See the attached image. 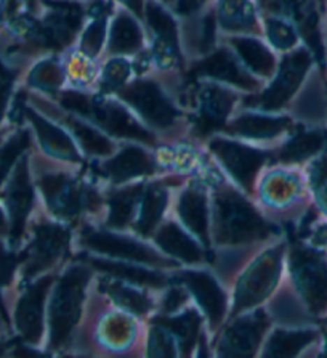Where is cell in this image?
<instances>
[{"mask_svg":"<svg viewBox=\"0 0 327 358\" xmlns=\"http://www.w3.org/2000/svg\"><path fill=\"white\" fill-rule=\"evenodd\" d=\"M212 204V236L217 246L238 248L270 240L279 233L244 194L217 176Z\"/></svg>","mask_w":327,"mask_h":358,"instance_id":"6da1fadb","label":"cell"},{"mask_svg":"<svg viewBox=\"0 0 327 358\" xmlns=\"http://www.w3.org/2000/svg\"><path fill=\"white\" fill-rule=\"evenodd\" d=\"M59 105L71 115L87 119L101 132L112 137L127 138L146 145H154L156 135L146 129L127 106L121 101L108 99L106 95L90 96L78 90H66L59 94Z\"/></svg>","mask_w":327,"mask_h":358,"instance_id":"7a4b0ae2","label":"cell"},{"mask_svg":"<svg viewBox=\"0 0 327 358\" xmlns=\"http://www.w3.org/2000/svg\"><path fill=\"white\" fill-rule=\"evenodd\" d=\"M89 264H78L64 270L61 278L54 285L48 299L47 327H48V350H61L73 338L78 327L82 306L85 302V291L92 280Z\"/></svg>","mask_w":327,"mask_h":358,"instance_id":"3957f363","label":"cell"},{"mask_svg":"<svg viewBox=\"0 0 327 358\" xmlns=\"http://www.w3.org/2000/svg\"><path fill=\"white\" fill-rule=\"evenodd\" d=\"M287 267L293 289L308 315L319 320L327 315V252L302 238L292 240Z\"/></svg>","mask_w":327,"mask_h":358,"instance_id":"277c9868","label":"cell"},{"mask_svg":"<svg viewBox=\"0 0 327 358\" xmlns=\"http://www.w3.org/2000/svg\"><path fill=\"white\" fill-rule=\"evenodd\" d=\"M259 13L277 16L291 23L298 32L300 42L312 53L319 73L327 76V45L323 31L326 7L319 0H254Z\"/></svg>","mask_w":327,"mask_h":358,"instance_id":"5b68a950","label":"cell"},{"mask_svg":"<svg viewBox=\"0 0 327 358\" xmlns=\"http://www.w3.org/2000/svg\"><path fill=\"white\" fill-rule=\"evenodd\" d=\"M316 66L314 58L303 45L284 53L277 63L270 84L257 94L245 96V108L263 113H277L296 99L305 80Z\"/></svg>","mask_w":327,"mask_h":358,"instance_id":"8992f818","label":"cell"},{"mask_svg":"<svg viewBox=\"0 0 327 358\" xmlns=\"http://www.w3.org/2000/svg\"><path fill=\"white\" fill-rule=\"evenodd\" d=\"M286 249V243H279L266 249L239 276L236 289H234L233 317H239L247 310H252L271 296V292L279 285Z\"/></svg>","mask_w":327,"mask_h":358,"instance_id":"52a82bcc","label":"cell"},{"mask_svg":"<svg viewBox=\"0 0 327 358\" xmlns=\"http://www.w3.org/2000/svg\"><path fill=\"white\" fill-rule=\"evenodd\" d=\"M47 208L63 220H75L85 210L101 208V198L94 188L66 173H47L37 180Z\"/></svg>","mask_w":327,"mask_h":358,"instance_id":"ba28073f","label":"cell"},{"mask_svg":"<svg viewBox=\"0 0 327 358\" xmlns=\"http://www.w3.org/2000/svg\"><path fill=\"white\" fill-rule=\"evenodd\" d=\"M71 231L57 222L39 220L32 227V241L23 249L24 260L21 264V283H31L50 270L66 254Z\"/></svg>","mask_w":327,"mask_h":358,"instance_id":"9c48e42d","label":"cell"},{"mask_svg":"<svg viewBox=\"0 0 327 358\" xmlns=\"http://www.w3.org/2000/svg\"><path fill=\"white\" fill-rule=\"evenodd\" d=\"M114 95L121 99L125 106L132 108L135 115L154 130H168L182 116L178 108L154 80L135 79Z\"/></svg>","mask_w":327,"mask_h":358,"instance_id":"30bf717a","label":"cell"},{"mask_svg":"<svg viewBox=\"0 0 327 358\" xmlns=\"http://www.w3.org/2000/svg\"><path fill=\"white\" fill-rule=\"evenodd\" d=\"M82 244L89 251L100 254L106 259L122 260V262L130 264H146L162 270L177 267V262L170 260V257H164L154 248L117 231L85 229L82 231Z\"/></svg>","mask_w":327,"mask_h":358,"instance_id":"8fae6325","label":"cell"},{"mask_svg":"<svg viewBox=\"0 0 327 358\" xmlns=\"http://www.w3.org/2000/svg\"><path fill=\"white\" fill-rule=\"evenodd\" d=\"M0 196L3 199L5 214L8 219L7 246L16 249L26 235L27 220H29L36 199L27 155H24L16 164L12 176L3 185Z\"/></svg>","mask_w":327,"mask_h":358,"instance_id":"7c38bea8","label":"cell"},{"mask_svg":"<svg viewBox=\"0 0 327 358\" xmlns=\"http://www.w3.org/2000/svg\"><path fill=\"white\" fill-rule=\"evenodd\" d=\"M54 276L43 275L27 283L20 299L16 301L13 327L18 341L27 345H39L45 333V306Z\"/></svg>","mask_w":327,"mask_h":358,"instance_id":"4fadbf2b","label":"cell"},{"mask_svg":"<svg viewBox=\"0 0 327 358\" xmlns=\"http://www.w3.org/2000/svg\"><path fill=\"white\" fill-rule=\"evenodd\" d=\"M209 148L215 159L223 166V169L228 172V176L245 193L252 194L259 171L271 158L268 151L254 148V146L238 142V140L221 137L212 138Z\"/></svg>","mask_w":327,"mask_h":358,"instance_id":"5bb4252c","label":"cell"},{"mask_svg":"<svg viewBox=\"0 0 327 358\" xmlns=\"http://www.w3.org/2000/svg\"><path fill=\"white\" fill-rule=\"evenodd\" d=\"M270 323L268 312L263 308L234 320L218 338L215 358H255Z\"/></svg>","mask_w":327,"mask_h":358,"instance_id":"9a60e30c","label":"cell"},{"mask_svg":"<svg viewBox=\"0 0 327 358\" xmlns=\"http://www.w3.org/2000/svg\"><path fill=\"white\" fill-rule=\"evenodd\" d=\"M196 110L193 113V130L198 137H207L225 130L228 119L239 99L236 92L226 85L203 80L196 84Z\"/></svg>","mask_w":327,"mask_h":358,"instance_id":"2e32d148","label":"cell"},{"mask_svg":"<svg viewBox=\"0 0 327 358\" xmlns=\"http://www.w3.org/2000/svg\"><path fill=\"white\" fill-rule=\"evenodd\" d=\"M189 83L198 80H210L221 85H231L239 90L254 92L257 94L260 89V79L254 78L245 69L234 52L226 47H220L207 53L199 62L191 66L188 73Z\"/></svg>","mask_w":327,"mask_h":358,"instance_id":"e0dca14e","label":"cell"},{"mask_svg":"<svg viewBox=\"0 0 327 358\" xmlns=\"http://www.w3.org/2000/svg\"><path fill=\"white\" fill-rule=\"evenodd\" d=\"M143 20L152 34V58L157 66L168 69L182 64L180 52L178 24L175 15L167 10L166 5L157 0H146Z\"/></svg>","mask_w":327,"mask_h":358,"instance_id":"ac0fdd59","label":"cell"},{"mask_svg":"<svg viewBox=\"0 0 327 358\" xmlns=\"http://www.w3.org/2000/svg\"><path fill=\"white\" fill-rule=\"evenodd\" d=\"M175 280L187 287L189 294L199 303L209 320L210 328L214 331L218 329L226 315L228 299L214 276L205 270H184L175 275Z\"/></svg>","mask_w":327,"mask_h":358,"instance_id":"d6986e66","label":"cell"},{"mask_svg":"<svg viewBox=\"0 0 327 358\" xmlns=\"http://www.w3.org/2000/svg\"><path fill=\"white\" fill-rule=\"evenodd\" d=\"M296 126L297 124L291 116L250 111L242 113V115L234 117L233 121H228L223 132L245 140L266 142V140H275L284 134H291Z\"/></svg>","mask_w":327,"mask_h":358,"instance_id":"ffe728a7","label":"cell"},{"mask_svg":"<svg viewBox=\"0 0 327 358\" xmlns=\"http://www.w3.org/2000/svg\"><path fill=\"white\" fill-rule=\"evenodd\" d=\"M96 172L100 177L121 185L136 178L152 176L156 172V164L145 148L138 145H125L119 153L101 162Z\"/></svg>","mask_w":327,"mask_h":358,"instance_id":"44dd1931","label":"cell"},{"mask_svg":"<svg viewBox=\"0 0 327 358\" xmlns=\"http://www.w3.org/2000/svg\"><path fill=\"white\" fill-rule=\"evenodd\" d=\"M327 148V127H293L284 143L277 148L272 159L282 166H297L313 161Z\"/></svg>","mask_w":327,"mask_h":358,"instance_id":"7402d4cb","label":"cell"},{"mask_svg":"<svg viewBox=\"0 0 327 358\" xmlns=\"http://www.w3.org/2000/svg\"><path fill=\"white\" fill-rule=\"evenodd\" d=\"M24 117L31 122L32 130L36 132L41 148L45 151V155L52 156V158L75 162V164L82 161L74 138H71L69 134L64 132L58 124L43 117L39 111H36L31 106H26Z\"/></svg>","mask_w":327,"mask_h":358,"instance_id":"603a6c76","label":"cell"},{"mask_svg":"<svg viewBox=\"0 0 327 358\" xmlns=\"http://www.w3.org/2000/svg\"><path fill=\"white\" fill-rule=\"evenodd\" d=\"M177 214L188 233L198 238L205 248L210 246V210L205 189L193 183L180 194Z\"/></svg>","mask_w":327,"mask_h":358,"instance_id":"cb8c5ba5","label":"cell"},{"mask_svg":"<svg viewBox=\"0 0 327 358\" xmlns=\"http://www.w3.org/2000/svg\"><path fill=\"white\" fill-rule=\"evenodd\" d=\"M152 240L164 254H167L168 257L182 260L184 264L199 265L209 260L205 257L204 249L199 246V243L194 241V238L173 220H167L157 227L154 235H152Z\"/></svg>","mask_w":327,"mask_h":358,"instance_id":"d4e9b609","label":"cell"},{"mask_svg":"<svg viewBox=\"0 0 327 358\" xmlns=\"http://www.w3.org/2000/svg\"><path fill=\"white\" fill-rule=\"evenodd\" d=\"M234 55L242 66L257 79L270 80L276 73L277 59L266 43L252 36H234L230 39Z\"/></svg>","mask_w":327,"mask_h":358,"instance_id":"484cf974","label":"cell"},{"mask_svg":"<svg viewBox=\"0 0 327 358\" xmlns=\"http://www.w3.org/2000/svg\"><path fill=\"white\" fill-rule=\"evenodd\" d=\"M145 34L140 20L129 10H119L109 21L108 50L114 57L138 53L143 48Z\"/></svg>","mask_w":327,"mask_h":358,"instance_id":"4316f807","label":"cell"},{"mask_svg":"<svg viewBox=\"0 0 327 358\" xmlns=\"http://www.w3.org/2000/svg\"><path fill=\"white\" fill-rule=\"evenodd\" d=\"M85 264H89L92 268L105 273L106 276H111V278H116L129 285L164 287L168 283V276L161 273L159 270L136 267V265L130 262H122V260H112L106 257H89L85 260Z\"/></svg>","mask_w":327,"mask_h":358,"instance_id":"83f0119b","label":"cell"},{"mask_svg":"<svg viewBox=\"0 0 327 358\" xmlns=\"http://www.w3.org/2000/svg\"><path fill=\"white\" fill-rule=\"evenodd\" d=\"M218 26L236 34H259V8L254 0H217Z\"/></svg>","mask_w":327,"mask_h":358,"instance_id":"f1b7e54d","label":"cell"},{"mask_svg":"<svg viewBox=\"0 0 327 358\" xmlns=\"http://www.w3.org/2000/svg\"><path fill=\"white\" fill-rule=\"evenodd\" d=\"M319 341L318 328H281L266 339L261 358H298L303 350Z\"/></svg>","mask_w":327,"mask_h":358,"instance_id":"f546056e","label":"cell"},{"mask_svg":"<svg viewBox=\"0 0 327 358\" xmlns=\"http://www.w3.org/2000/svg\"><path fill=\"white\" fill-rule=\"evenodd\" d=\"M52 116L59 124H63V127H66L75 142L79 143L82 150L85 151L87 155L90 156H98V158H108V156H112L114 150H116V145H114L111 140H109L105 134L101 132L100 129H96L94 124L85 122L84 119L75 116V115H61L58 111H52Z\"/></svg>","mask_w":327,"mask_h":358,"instance_id":"4dcf8cb0","label":"cell"},{"mask_svg":"<svg viewBox=\"0 0 327 358\" xmlns=\"http://www.w3.org/2000/svg\"><path fill=\"white\" fill-rule=\"evenodd\" d=\"M168 193L166 189V182H152L146 185L143 196L140 201L138 213H136L133 230L136 235L143 238H151L161 225L162 215L167 209Z\"/></svg>","mask_w":327,"mask_h":358,"instance_id":"1f68e13d","label":"cell"},{"mask_svg":"<svg viewBox=\"0 0 327 358\" xmlns=\"http://www.w3.org/2000/svg\"><path fill=\"white\" fill-rule=\"evenodd\" d=\"M146 183H130V185L114 189L108 196V220L106 225L111 230H124L133 225L140 201L143 196Z\"/></svg>","mask_w":327,"mask_h":358,"instance_id":"d6a6232c","label":"cell"},{"mask_svg":"<svg viewBox=\"0 0 327 358\" xmlns=\"http://www.w3.org/2000/svg\"><path fill=\"white\" fill-rule=\"evenodd\" d=\"M152 323L161 324L172 334L182 358H191L196 344L201 339V327H203V318L196 308H187L177 317H157L152 320Z\"/></svg>","mask_w":327,"mask_h":358,"instance_id":"836d02e7","label":"cell"},{"mask_svg":"<svg viewBox=\"0 0 327 358\" xmlns=\"http://www.w3.org/2000/svg\"><path fill=\"white\" fill-rule=\"evenodd\" d=\"M307 177L305 180L298 172L276 171L268 177V183L263 185V199L268 201L272 208H287L289 204H296L307 193Z\"/></svg>","mask_w":327,"mask_h":358,"instance_id":"e575fe53","label":"cell"},{"mask_svg":"<svg viewBox=\"0 0 327 358\" xmlns=\"http://www.w3.org/2000/svg\"><path fill=\"white\" fill-rule=\"evenodd\" d=\"M98 287H100L103 294L108 296L124 312L141 317L152 310L151 297H148V294H145V292L135 289L132 285L111 278V276H106V278L101 280Z\"/></svg>","mask_w":327,"mask_h":358,"instance_id":"d590c367","label":"cell"},{"mask_svg":"<svg viewBox=\"0 0 327 358\" xmlns=\"http://www.w3.org/2000/svg\"><path fill=\"white\" fill-rule=\"evenodd\" d=\"M136 338V324L125 313H109L98 327V343L114 354L129 349Z\"/></svg>","mask_w":327,"mask_h":358,"instance_id":"8d00e7d4","label":"cell"},{"mask_svg":"<svg viewBox=\"0 0 327 358\" xmlns=\"http://www.w3.org/2000/svg\"><path fill=\"white\" fill-rule=\"evenodd\" d=\"M31 146V132L27 129H18L15 134L0 142V189L12 176L16 164L26 155Z\"/></svg>","mask_w":327,"mask_h":358,"instance_id":"74e56055","label":"cell"},{"mask_svg":"<svg viewBox=\"0 0 327 358\" xmlns=\"http://www.w3.org/2000/svg\"><path fill=\"white\" fill-rule=\"evenodd\" d=\"M307 185L314 199L316 209L327 220V148L308 162Z\"/></svg>","mask_w":327,"mask_h":358,"instance_id":"f35d334b","label":"cell"},{"mask_svg":"<svg viewBox=\"0 0 327 358\" xmlns=\"http://www.w3.org/2000/svg\"><path fill=\"white\" fill-rule=\"evenodd\" d=\"M265 36L272 48L281 52L282 55L296 50L297 47L302 45L300 42L298 32L289 21L277 18V16H265Z\"/></svg>","mask_w":327,"mask_h":358,"instance_id":"ab89813d","label":"cell"},{"mask_svg":"<svg viewBox=\"0 0 327 358\" xmlns=\"http://www.w3.org/2000/svg\"><path fill=\"white\" fill-rule=\"evenodd\" d=\"M23 260V249L16 251V249H12L7 244H3V241H0V315H2V320L7 327H10V320L7 310H5V303L2 301V291L12 285L15 275L20 270Z\"/></svg>","mask_w":327,"mask_h":358,"instance_id":"60d3db41","label":"cell"},{"mask_svg":"<svg viewBox=\"0 0 327 358\" xmlns=\"http://www.w3.org/2000/svg\"><path fill=\"white\" fill-rule=\"evenodd\" d=\"M132 74V64L124 57H114L109 59L103 68L100 76V94L111 95L121 90L125 84H129V78Z\"/></svg>","mask_w":327,"mask_h":358,"instance_id":"b9f144b4","label":"cell"},{"mask_svg":"<svg viewBox=\"0 0 327 358\" xmlns=\"http://www.w3.org/2000/svg\"><path fill=\"white\" fill-rule=\"evenodd\" d=\"M63 78V68L54 59H45V62H41L37 66H34L31 74L27 76V84L32 89L54 94L61 87Z\"/></svg>","mask_w":327,"mask_h":358,"instance_id":"7bdbcfd3","label":"cell"},{"mask_svg":"<svg viewBox=\"0 0 327 358\" xmlns=\"http://www.w3.org/2000/svg\"><path fill=\"white\" fill-rule=\"evenodd\" d=\"M146 358H177V343L161 324L152 323L146 345Z\"/></svg>","mask_w":327,"mask_h":358,"instance_id":"ee69618b","label":"cell"},{"mask_svg":"<svg viewBox=\"0 0 327 358\" xmlns=\"http://www.w3.org/2000/svg\"><path fill=\"white\" fill-rule=\"evenodd\" d=\"M16 76H18V71L8 68L7 64L0 59V124H2L3 119L8 116Z\"/></svg>","mask_w":327,"mask_h":358,"instance_id":"f6af8a7d","label":"cell"},{"mask_svg":"<svg viewBox=\"0 0 327 358\" xmlns=\"http://www.w3.org/2000/svg\"><path fill=\"white\" fill-rule=\"evenodd\" d=\"M217 15H215V8L212 12L205 13V16L201 21V36H199V47H201V53L203 57L210 53L212 50H215V37H217Z\"/></svg>","mask_w":327,"mask_h":358,"instance_id":"bcb514c9","label":"cell"},{"mask_svg":"<svg viewBox=\"0 0 327 358\" xmlns=\"http://www.w3.org/2000/svg\"><path fill=\"white\" fill-rule=\"evenodd\" d=\"M189 301V292L184 286H172L170 289L166 292V297H164L162 308L167 315L170 313L180 312L182 308L187 306Z\"/></svg>","mask_w":327,"mask_h":358,"instance_id":"7dc6e473","label":"cell"},{"mask_svg":"<svg viewBox=\"0 0 327 358\" xmlns=\"http://www.w3.org/2000/svg\"><path fill=\"white\" fill-rule=\"evenodd\" d=\"M209 0H177L173 3V12L177 16H191L199 13Z\"/></svg>","mask_w":327,"mask_h":358,"instance_id":"c3c4849f","label":"cell"},{"mask_svg":"<svg viewBox=\"0 0 327 358\" xmlns=\"http://www.w3.org/2000/svg\"><path fill=\"white\" fill-rule=\"evenodd\" d=\"M10 355L13 358H52L45 352H41L34 349L32 345H27L20 343L18 339H15V344L12 347V350H10Z\"/></svg>","mask_w":327,"mask_h":358,"instance_id":"681fc988","label":"cell"},{"mask_svg":"<svg viewBox=\"0 0 327 358\" xmlns=\"http://www.w3.org/2000/svg\"><path fill=\"white\" fill-rule=\"evenodd\" d=\"M308 241L313 244V246L319 248V249H327V220L326 222H318L314 225V229L310 235Z\"/></svg>","mask_w":327,"mask_h":358,"instance_id":"f907efd6","label":"cell"},{"mask_svg":"<svg viewBox=\"0 0 327 358\" xmlns=\"http://www.w3.org/2000/svg\"><path fill=\"white\" fill-rule=\"evenodd\" d=\"M112 2L121 3L125 10H129V12L132 13V15H135L136 18L143 20L146 0H112Z\"/></svg>","mask_w":327,"mask_h":358,"instance_id":"816d5d0a","label":"cell"},{"mask_svg":"<svg viewBox=\"0 0 327 358\" xmlns=\"http://www.w3.org/2000/svg\"><path fill=\"white\" fill-rule=\"evenodd\" d=\"M318 329H319V339L323 341V345H321V352L318 358H327V315L318 320Z\"/></svg>","mask_w":327,"mask_h":358,"instance_id":"f5cc1de1","label":"cell"},{"mask_svg":"<svg viewBox=\"0 0 327 358\" xmlns=\"http://www.w3.org/2000/svg\"><path fill=\"white\" fill-rule=\"evenodd\" d=\"M8 235V219L5 210L0 208V238L7 236Z\"/></svg>","mask_w":327,"mask_h":358,"instance_id":"db71d44e","label":"cell"},{"mask_svg":"<svg viewBox=\"0 0 327 358\" xmlns=\"http://www.w3.org/2000/svg\"><path fill=\"white\" fill-rule=\"evenodd\" d=\"M8 7L10 0H0V26H2L5 21H8Z\"/></svg>","mask_w":327,"mask_h":358,"instance_id":"11a10c76","label":"cell"},{"mask_svg":"<svg viewBox=\"0 0 327 358\" xmlns=\"http://www.w3.org/2000/svg\"><path fill=\"white\" fill-rule=\"evenodd\" d=\"M15 344V339L13 341H7V339H0V358H3L5 355L8 354L10 350H12V347Z\"/></svg>","mask_w":327,"mask_h":358,"instance_id":"9f6ffc18","label":"cell"},{"mask_svg":"<svg viewBox=\"0 0 327 358\" xmlns=\"http://www.w3.org/2000/svg\"><path fill=\"white\" fill-rule=\"evenodd\" d=\"M198 358H209V350H207V341H205L204 336H201V339H199Z\"/></svg>","mask_w":327,"mask_h":358,"instance_id":"6f0895ef","label":"cell"},{"mask_svg":"<svg viewBox=\"0 0 327 358\" xmlns=\"http://www.w3.org/2000/svg\"><path fill=\"white\" fill-rule=\"evenodd\" d=\"M21 3L24 5L27 12L34 13L36 10H37V5H39V0H21Z\"/></svg>","mask_w":327,"mask_h":358,"instance_id":"680465c9","label":"cell"},{"mask_svg":"<svg viewBox=\"0 0 327 358\" xmlns=\"http://www.w3.org/2000/svg\"><path fill=\"white\" fill-rule=\"evenodd\" d=\"M157 2L162 3V5H166V7H168V5H173V3H175L177 0H157Z\"/></svg>","mask_w":327,"mask_h":358,"instance_id":"91938a15","label":"cell"},{"mask_svg":"<svg viewBox=\"0 0 327 358\" xmlns=\"http://www.w3.org/2000/svg\"><path fill=\"white\" fill-rule=\"evenodd\" d=\"M66 358H89V357H79V355H73V357H66Z\"/></svg>","mask_w":327,"mask_h":358,"instance_id":"94428289","label":"cell"},{"mask_svg":"<svg viewBox=\"0 0 327 358\" xmlns=\"http://www.w3.org/2000/svg\"><path fill=\"white\" fill-rule=\"evenodd\" d=\"M326 103H327V76H326Z\"/></svg>","mask_w":327,"mask_h":358,"instance_id":"6125c7cd","label":"cell"},{"mask_svg":"<svg viewBox=\"0 0 327 358\" xmlns=\"http://www.w3.org/2000/svg\"><path fill=\"white\" fill-rule=\"evenodd\" d=\"M2 140H3V132H2V130H0V142H2Z\"/></svg>","mask_w":327,"mask_h":358,"instance_id":"be15d7a7","label":"cell"},{"mask_svg":"<svg viewBox=\"0 0 327 358\" xmlns=\"http://www.w3.org/2000/svg\"><path fill=\"white\" fill-rule=\"evenodd\" d=\"M319 2H321V3H323V5H324V7H326V0H319Z\"/></svg>","mask_w":327,"mask_h":358,"instance_id":"e7e4bbea","label":"cell"}]
</instances>
